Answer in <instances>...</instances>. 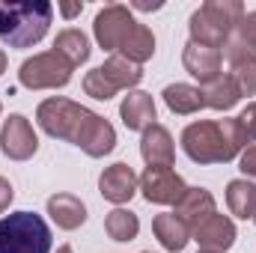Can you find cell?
I'll list each match as a JSON object with an SVG mask.
<instances>
[{"label": "cell", "mask_w": 256, "mask_h": 253, "mask_svg": "<svg viewBox=\"0 0 256 253\" xmlns=\"http://www.w3.org/2000/svg\"><path fill=\"white\" fill-rule=\"evenodd\" d=\"M36 122L45 134L74 143L90 158H104L116 146V131L104 116L92 114L90 108H84L78 102L60 98V96L45 98L36 108Z\"/></svg>", "instance_id": "obj_1"}, {"label": "cell", "mask_w": 256, "mask_h": 253, "mask_svg": "<svg viewBox=\"0 0 256 253\" xmlns=\"http://www.w3.org/2000/svg\"><path fill=\"white\" fill-rule=\"evenodd\" d=\"M248 131L236 120H200L182 131V149L194 164H230L244 146H248Z\"/></svg>", "instance_id": "obj_2"}, {"label": "cell", "mask_w": 256, "mask_h": 253, "mask_svg": "<svg viewBox=\"0 0 256 253\" xmlns=\"http://www.w3.org/2000/svg\"><path fill=\"white\" fill-rule=\"evenodd\" d=\"M54 18L48 0L33 3H3L0 0V42L9 48H33L45 39Z\"/></svg>", "instance_id": "obj_3"}, {"label": "cell", "mask_w": 256, "mask_h": 253, "mask_svg": "<svg viewBox=\"0 0 256 253\" xmlns=\"http://www.w3.org/2000/svg\"><path fill=\"white\" fill-rule=\"evenodd\" d=\"M242 18H244L242 0H206L188 21L191 42L220 51L232 39V30L238 27Z\"/></svg>", "instance_id": "obj_4"}, {"label": "cell", "mask_w": 256, "mask_h": 253, "mask_svg": "<svg viewBox=\"0 0 256 253\" xmlns=\"http://www.w3.org/2000/svg\"><path fill=\"white\" fill-rule=\"evenodd\" d=\"M0 253H51V230L36 212L0 218Z\"/></svg>", "instance_id": "obj_5"}, {"label": "cell", "mask_w": 256, "mask_h": 253, "mask_svg": "<svg viewBox=\"0 0 256 253\" xmlns=\"http://www.w3.org/2000/svg\"><path fill=\"white\" fill-rule=\"evenodd\" d=\"M140 80H143V68L137 63H128L126 57H120V54H114L110 60H104V66L86 72L84 92L92 96L96 102H108L120 90H134Z\"/></svg>", "instance_id": "obj_6"}, {"label": "cell", "mask_w": 256, "mask_h": 253, "mask_svg": "<svg viewBox=\"0 0 256 253\" xmlns=\"http://www.w3.org/2000/svg\"><path fill=\"white\" fill-rule=\"evenodd\" d=\"M72 72L74 66L51 48V51L33 54L30 60H24L18 68V80L27 90H60L72 80Z\"/></svg>", "instance_id": "obj_7"}, {"label": "cell", "mask_w": 256, "mask_h": 253, "mask_svg": "<svg viewBox=\"0 0 256 253\" xmlns=\"http://www.w3.org/2000/svg\"><path fill=\"white\" fill-rule=\"evenodd\" d=\"M137 18L131 15V9L122 3H110L104 9H98L96 21H92V33H96V42L110 51V54H120L122 42L128 39V33L134 30Z\"/></svg>", "instance_id": "obj_8"}, {"label": "cell", "mask_w": 256, "mask_h": 253, "mask_svg": "<svg viewBox=\"0 0 256 253\" xmlns=\"http://www.w3.org/2000/svg\"><path fill=\"white\" fill-rule=\"evenodd\" d=\"M140 190L146 196V202H155V206H176L188 185L182 182V176L170 167H146L143 176H140Z\"/></svg>", "instance_id": "obj_9"}, {"label": "cell", "mask_w": 256, "mask_h": 253, "mask_svg": "<svg viewBox=\"0 0 256 253\" xmlns=\"http://www.w3.org/2000/svg\"><path fill=\"white\" fill-rule=\"evenodd\" d=\"M36 149H39V137L30 126V120L21 114H12L0 128V152L9 161H27L36 155Z\"/></svg>", "instance_id": "obj_10"}, {"label": "cell", "mask_w": 256, "mask_h": 253, "mask_svg": "<svg viewBox=\"0 0 256 253\" xmlns=\"http://www.w3.org/2000/svg\"><path fill=\"white\" fill-rule=\"evenodd\" d=\"M194 242L202 248V250L212 253H226L236 244V224L226 218V214H208L200 226H194Z\"/></svg>", "instance_id": "obj_11"}, {"label": "cell", "mask_w": 256, "mask_h": 253, "mask_svg": "<svg viewBox=\"0 0 256 253\" xmlns=\"http://www.w3.org/2000/svg\"><path fill=\"white\" fill-rule=\"evenodd\" d=\"M137 185H140V179L134 176V170H131L128 164H122V161L110 164V167L102 173V179H98L102 196H104L108 202H116V206L128 202V200L137 194Z\"/></svg>", "instance_id": "obj_12"}, {"label": "cell", "mask_w": 256, "mask_h": 253, "mask_svg": "<svg viewBox=\"0 0 256 253\" xmlns=\"http://www.w3.org/2000/svg\"><path fill=\"white\" fill-rule=\"evenodd\" d=\"M140 155L149 167H173L176 161V146H173V134L164 126H149L140 137Z\"/></svg>", "instance_id": "obj_13"}, {"label": "cell", "mask_w": 256, "mask_h": 253, "mask_svg": "<svg viewBox=\"0 0 256 253\" xmlns=\"http://www.w3.org/2000/svg\"><path fill=\"white\" fill-rule=\"evenodd\" d=\"M182 66H185V72H188L191 78H196L200 84H212V80L220 74L224 54L214 51V48H206V45L188 42L185 51H182Z\"/></svg>", "instance_id": "obj_14"}, {"label": "cell", "mask_w": 256, "mask_h": 253, "mask_svg": "<svg viewBox=\"0 0 256 253\" xmlns=\"http://www.w3.org/2000/svg\"><path fill=\"white\" fill-rule=\"evenodd\" d=\"M224 51H226V60L232 66V80L238 84V90H242V96H256V57L238 42V39H230L226 45H224Z\"/></svg>", "instance_id": "obj_15"}, {"label": "cell", "mask_w": 256, "mask_h": 253, "mask_svg": "<svg viewBox=\"0 0 256 253\" xmlns=\"http://www.w3.org/2000/svg\"><path fill=\"white\" fill-rule=\"evenodd\" d=\"M120 116L126 122L128 131H146L149 126H155V102L149 92L143 90H131L122 104H120Z\"/></svg>", "instance_id": "obj_16"}, {"label": "cell", "mask_w": 256, "mask_h": 253, "mask_svg": "<svg viewBox=\"0 0 256 253\" xmlns=\"http://www.w3.org/2000/svg\"><path fill=\"white\" fill-rule=\"evenodd\" d=\"M152 232L155 238L161 242V248L170 253H182L191 242V226L185 220H179L173 212H164V214H155L152 220Z\"/></svg>", "instance_id": "obj_17"}, {"label": "cell", "mask_w": 256, "mask_h": 253, "mask_svg": "<svg viewBox=\"0 0 256 253\" xmlns=\"http://www.w3.org/2000/svg\"><path fill=\"white\" fill-rule=\"evenodd\" d=\"M48 214L66 232H72V230H78V226L86 224V206L74 194H54L48 200Z\"/></svg>", "instance_id": "obj_18"}, {"label": "cell", "mask_w": 256, "mask_h": 253, "mask_svg": "<svg viewBox=\"0 0 256 253\" xmlns=\"http://www.w3.org/2000/svg\"><path fill=\"white\" fill-rule=\"evenodd\" d=\"M179 220H185L188 226H200L208 214H214V196H212V190L206 188H188L185 190V196L176 202V212H173Z\"/></svg>", "instance_id": "obj_19"}, {"label": "cell", "mask_w": 256, "mask_h": 253, "mask_svg": "<svg viewBox=\"0 0 256 253\" xmlns=\"http://www.w3.org/2000/svg\"><path fill=\"white\" fill-rule=\"evenodd\" d=\"M238 98H242L238 84L232 80V74H224V72L212 84H206V90H202V102L212 110H232L238 104Z\"/></svg>", "instance_id": "obj_20"}, {"label": "cell", "mask_w": 256, "mask_h": 253, "mask_svg": "<svg viewBox=\"0 0 256 253\" xmlns=\"http://www.w3.org/2000/svg\"><path fill=\"white\" fill-rule=\"evenodd\" d=\"M161 96H164V104L173 114H179V116H191V114L206 108L202 90L200 86H191V84H170V86H164Z\"/></svg>", "instance_id": "obj_21"}, {"label": "cell", "mask_w": 256, "mask_h": 253, "mask_svg": "<svg viewBox=\"0 0 256 253\" xmlns=\"http://www.w3.org/2000/svg\"><path fill=\"white\" fill-rule=\"evenodd\" d=\"M226 206L236 218L256 220V185L248 179H232L226 185Z\"/></svg>", "instance_id": "obj_22"}, {"label": "cell", "mask_w": 256, "mask_h": 253, "mask_svg": "<svg viewBox=\"0 0 256 253\" xmlns=\"http://www.w3.org/2000/svg\"><path fill=\"white\" fill-rule=\"evenodd\" d=\"M152 54H155V36H152V30L146 27V24H134V30L128 33V39L122 42V48H120V57H126L128 63H146V60H152Z\"/></svg>", "instance_id": "obj_23"}, {"label": "cell", "mask_w": 256, "mask_h": 253, "mask_svg": "<svg viewBox=\"0 0 256 253\" xmlns=\"http://www.w3.org/2000/svg\"><path fill=\"white\" fill-rule=\"evenodd\" d=\"M54 51L63 54L72 66H80V63L90 60V39H86L80 30L66 27V30L57 33V39H54Z\"/></svg>", "instance_id": "obj_24"}, {"label": "cell", "mask_w": 256, "mask_h": 253, "mask_svg": "<svg viewBox=\"0 0 256 253\" xmlns=\"http://www.w3.org/2000/svg\"><path fill=\"white\" fill-rule=\"evenodd\" d=\"M104 232L114 242H134L137 232H140V220H137V214L131 208H114L104 218Z\"/></svg>", "instance_id": "obj_25"}, {"label": "cell", "mask_w": 256, "mask_h": 253, "mask_svg": "<svg viewBox=\"0 0 256 253\" xmlns=\"http://www.w3.org/2000/svg\"><path fill=\"white\" fill-rule=\"evenodd\" d=\"M236 30H238V36H236V39H238V42H242V45H244V48L256 57V9H254V12H244V18L238 21V27H236Z\"/></svg>", "instance_id": "obj_26"}, {"label": "cell", "mask_w": 256, "mask_h": 253, "mask_svg": "<svg viewBox=\"0 0 256 253\" xmlns=\"http://www.w3.org/2000/svg\"><path fill=\"white\" fill-rule=\"evenodd\" d=\"M238 122H242V128L248 131V137H250V140H256V102H250V104L242 110Z\"/></svg>", "instance_id": "obj_27"}, {"label": "cell", "mask_w": 256, "mask_h": 253, "mask_svg": "<svg viewBox=\"0 0 256 253\" xmlns=\"http://www.w3.org/2000/svg\"><path fill=\"white\" fill-rule=\"evenodd\" d=\"M238 170H242L244 176H254V179H256V146H248V149L242 152V161H238Z\"/></svg>", "instance_id": "obj_28"}, {"label": "cell", "mask_w": 256, "mask_h": 253, "mask_svg": "<svg viewBox=\"0 0 256 253\" xmlns=\"http://www.w3.org/2000/svg\"><path fill=\"white\" fill-rule=\"evenodd\" d=\"M15 200V190H12V185H9V179H3L0 176V214L9 208V202Z\"/></svg>", "instance_id": "obj_29"}, {"label": "cell", "mask_w": 256, "mask_h": 253, "mask_svg": "<svg viewBox=\"0 0 256 253\" xmlns=\"http://www.w3.org/2000/svg\"><path fill=\"white\" fill-rule=\"evenodd\" d=\"M131 6L140 9V12H155V9H161L164 3H161V0H152V3H149V0H131Z\"/></svg>", "instance_id": "obj_30"}, {"label": "cell", "mask_w": 256, "mask_h": 253, "mask_svg": "<svg viewBox=\"0 0 256 253\" xmlns=\"http://www.w3.org/2000/svg\"><path fill=\"white\" fill-rule=\"evenodd\" d=\"M57 9L63 12L66 18H74V15H80V12H84V3H60Z\"/></svg>", "instance_id": "obj_31"}, {"label": "cell", "mask_w": 256, "mask_h": 253, "mask_svg": "<svg viewBox=\"0 0 256 253\" xmlns=\"http://www.w3.org/2000/svg\"><path fill=\"white\" fill-rule=\"evenodd\" d=\"M3 72H6V54H3V48H0V78H3Z\"/></svg>", "instance_id": "obj_32"}, {"label": "cell", "mask_w": 256, "mask_h": 253, "mask_svg": "<svg viewBox=\"0 0 256 253\" xmlns=\"http://www.w3.org/2000/svg\"><path fill=\"white\" fill-rule=\"evenodd\" d=\"M57 253H74V250H72L68 244H63V248H57Z\"/></svg>", "instance_id": "obj_33"}, {"label": "cell", "mask_w": 256, "mask_h": 253, "mask_svg": "<svg viewBox=\"0 0 256 253\" xmlns=\"http://www.w3.org/2000/svg\"><path fill=\"white\" fill-rule=\"evenodd\" d=\"M200 253H212V250H200Z\"/></svg>", "instance_id": "obj_34"}, {"label": "cell", "mask_w": 256, "mask_h": 253, "mask_svg": "<svg viewBox=\"0 0 256 253\" xmlns=\"http://www.w3.org/2000/svg\"><path fill=\"white\" fill-rule=\"evenodd\" d=\"M143 253H152V250H143Z\"/></svg>", "instance_id": "obj_35"}]
</instances>
